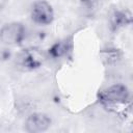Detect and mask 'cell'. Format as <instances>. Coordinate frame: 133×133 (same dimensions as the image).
<instances>
[{
  "label": "cell",
  "instance_id": "1",
  "mask_svg": "<svg viewBox=\"0 0 133 133\" xmlns=\"http://www.w3.org/2000/svg\"><path fill=\"white\" fill-rule=\"evenodd\" d=\"M25 27L20 22H10L5 24L0 30V39L7 45H18L25 37Z\"/></svg>",
  "mask_w": 133,
  "mask_h": 133
},
{
  "label": "cell",
  "instance_id": "2",
  "mask_svg": "<svg viewBox=\"0 0 133 133\" xmlns=\"http://www.w3.org/2000/svg\"><path fill=\"white\" fill-rule=\"evenodd\" d=\"M31 18L38 25H49L54 19L52 5L46 0H37L32 4Z\"/></svg>",
  "mask_w": 133,
  "mask_h": 133
},
{
  "label": "cell",
  "instance_id": "3",
  "mask_svg": "<svg viewBox=\"0 0 133 133\" xmlns=\"http://www.w3.org/2000/svg\"><path fill=\"white\" fill-rule=\"evenodd\" d=\"M102 101L111 104H124L129 99V90L124 84H113L101 94Z\"/></svg>",
  "mask_w": 133,
  "mask_h": 133
},
{
  "label": "cell",
  "instance_id": "4",
  "mask_svg": "<svg viewBox=\"0 0 133 133\" xmlns=\"http://www.w3.org/2000/svg\"><path fill=\"white\" fill-rule=\"evenodd\" d=\"M51 118L42 112L31 113L25 121V129L30 133H41L51 127Z\"/></svg>",
  "mask_w": 133,
  "mask_h": 133
},
{
  "label": "cell",
  "instance_id": "5",
  "mask_svg": "<svg viewBox=\"0 0 133 133\" xmlns=\"http://www.w3.org/2000/svg\"><path fill=\"white\" fill-rule=\"evenodd\" d=\"M71 49V43L68 39H61L59 42H56L50 49L49 54L53 58H59L64 56Z\"/></svg>",
  "mask_w": 133,
  "mask_h": 133
},
{
  "label": "cell",
  "instance_id": "6",
  "mask_svg": "<svg viewBox=\"0 0 133 133\" xmlns=\"http://www.w3.org/2000/svg\"><path fill=\"white\" fill-rule=\"evenodd\" d=\"M21 60V64L27 69H34V68H38L42 64V59L41 57H38L36 55V53L32 52V51H26L22 54V56L20 57Z\"/></svg>",
  "mask_w": 133,
  "mask_h": 133
},
{
  "label": "cell",
  "instance_id": "7",
  "mask_svg": "<svg viewBox=\"0 0 133 133\" xmlns=\"http://www.w3.org/2000/svg\"><path fill=\"white\" fill-rule=\"evenodd\" d=\"M84 3H86V4H92V3H95L97 0H82Z\"/></svg>",
  "mask_w": 133,
  "mask_h": 133
}]
</instances>
